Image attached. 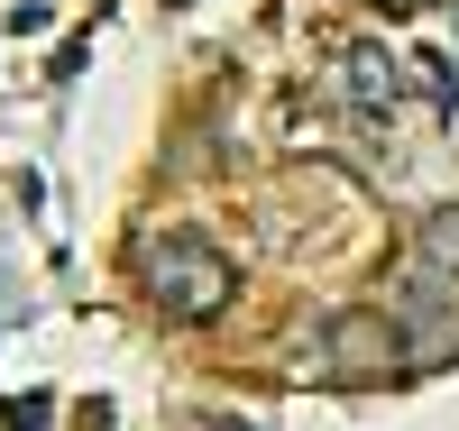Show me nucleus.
I'll return each mask as SVG.
<instances>
[{"label":"nucleus","instance_id":"f257e3e1","mask_svg":"<svg viewBox=\"0 0 459 431\" xmlns=\"http://www.w3.org/2000/svg\"><path fill=\"white\" fill-rule=\"evenodd\" d=\"M138 276H147V303H157L166 322H221L230 294H239V266L212 239H194V229H166V239L138 257Z\"/></svg>","mask_w":459,"mask_h":431},{"label":"nucleus","instance_id":"f03ea898","mask_svg":"<svg viewBox=\"0 0 459 431\" xmlns=\"http://www.w3.org/2000/svg\"><path fill=\"white\" fill-rule=\"evenodd\" d=\"M404 358H413V331H404V312H386V303H350V312L322 322V367L340 385H377V376H395Z\"/></svg>","mask_w":459,"mask_h":431},{"label":"nucleus","instance_id":"7ed1b4c3","mask_svg":"<svg viewBox=\"0 0 459 431\" xmlns=\"http://www.w3.org/2000/svg\"><path fill=\"white\" fill-rule=\"evenodd\" d=\"M450 285H459V203L423 211V229H413V294H404V312L441 303Z\"/></svg>","mask_w":459,"mask_h":431},{"label":"nucleus","instance_id":"20e7f679","mask_svg":"<svg viewBox=\"0 0 459 431\" xmlns=\"http://www.w3.org/2000/svg\"><path fill=\"white\" fill-rule=\"evenodd\" d=\"M340 92H350L359 110H395L404 101V65L386 47H350V56H340Z\"/></svg>","mask_w":459,"mask_h":431}]
</instances>
